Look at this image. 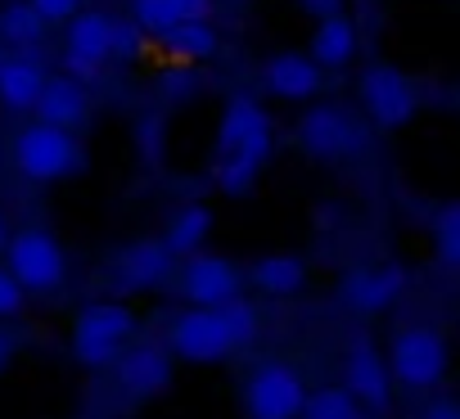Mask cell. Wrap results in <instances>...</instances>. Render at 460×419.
<instances>
[{"label":"cell","mask_w":460,"mask_h":419,"mask_svg":"<svg viewBox=\"0 0 460 419\" xmlns=\"http://www.w3.org/2000/svg\"><path fill=\"white\" fill-rule=\"evenodd\" d=\"M258 334V311L253 302L244 298H230L221 307H194L185 311L172 334H167V347L172 356L181 361H194V365H212V361H226L230 352L249 347Z\"/></svg>","instance_id":"obj_1"},{"label":"cell","mask_w":460,"mask_h":419,"mask_svg":"<svg viewBox=\"0 0 460 419\" xmlns=\"http://www.w3.org/2000/svg\"><path fill=\"white\" fill-rule=\"evenodd\" d=\"M14 167H19L28 180L50 185V180L77 176V171L86 167V153H82V144L73 140V131L32 122V127H23L19 140H14Z\"/></svg>","instance_id":"obj_2"},{"label":"cell","mask_w":460,"mask_h":419,"mask_svg":"<svg viewBox=\"0 0 460 419\" xmlns=\"http://www.w3.org/2000/svg\"><path fill=\"white\" fill-rule=\"evenodd\" d=\"M271 118L262 113V104L235 95L221 113V131H217V162H244V167H267L271 158Z\"/></svg>","instance_id":"obj_3"},{"label":"cell","mask_w":460,"mask_h":419,"mask_svg":"<svg viewBox=\"0 0 460 419\" xmlns=\"http://www.w3.org/2000/svg\"><path fill=\"white\" fill-rule=\"evenodd\" d=\"M5 258H10V275L23 293H50L68 275V258H64L59 240L41 226H23L19 235H10Z\"/></svg>","instance_id":"obj_4"},{"label":"cell","mask_w":460,"mask_h":419,"mask_svg":"<svg viewBox=\"0 0 460 419\" xmlns=\"http://www.w3.org/2000/svg\"><path fill=\"white\" fill-rule=\"evenodd\" d=\"M131 334H136V311H127L122 302H95L73 325V352L86 365H109L122 356V343Z\"/></svg>","instance_id":"obj_5"},{"label":"cell","mask_w":460,"mask_h":419,"mask_svg":"<svg viewBox=\"0 0 460 419\" xmlns=\"http://www.w3.org/2000/svg\"><path fill=\"white\" fill-rule=\"evenodd\" d=\"M303 401H307V388H303V374L294 365L267 361L249 374V388H244L249 419H298Z\"/></svg>","instance_id":"obj_6"},{"label":"cell","mask_w":460,"mask_h":419,"mask_svg":"<svg viewBox=\"0 0 460 419\" xmlns=\"http://www.w3.org/2000/svg\"><path fill=\"white\" fill-rule=\"evenodd\" d=\"M361 104H366V113H370L375 127L397 131V127H406L415 118L420 91H415V82L406 73H397L388 64H375V68L361 73Z\"/></svg>","instance_id":"obj_7"},{"label":"cell","mask_w":460,"mask_h":419,"mask_svg":"<svg viewBox=\"0 0 460 419\" xmlns=\"http://www.w3.org/2000/svg\"><path fill=\"white\" fill-rule=\"evenodd\" d=\"M388 365H393L397 383H406V388H433L447 374V343H442V334H433L424 325H411V329L393 334Z\"/></svg>","instance_id":"obj_8"},{"label":"cell","mask_w":460,"mask_h":419,"mask_svg":"<svg viewBox=\"0 0 460 419\" xmlns=\"http://www.w3.org/2000/svg\"><path fill=\"white\" fill-rule=\"evenodd\" d=\"M361 140H366L361 127H357L343 109H334V104H316V109L303 113V122H298V144H303L312 158H321V162H339V158L357 153Z\"/></svg>","instance_id":"obj_9"},{"label":"cell","mask_w":460,"mask_h":419,"mask_svg":"<svg viewBox=\"0 0 460 419\" xmlns=\"http://www.w3.org/2000/svg\"><path fill=\"white\" fill-rule=\"evenodd\" d=\"M244 289V271L226 258H203L194 253L190 266H185V298L194 307H221L230 298H240Z\"/></svg>","instance_id":"obj_10"},{"label":"cell","mask_w":460,"mask_h":419,"mask_svg":"<svg viewBox=\"0 0 460 419\" xmlns=\"http://www.w3.org/2000/svg\"><path fill=\"white\" fill-rule=\"evenodd\" d=\"M343 392L357 401V406H370V410H384L388 406V365L379 356V347L370 338H357L352 352H348V365H343Z\"/></svg>","instance_id":"obj_11"},{"label":"cell","mask_w":460,"mask_h":419,"mask_svg":"<svg viewBox=\"0 0 460 419\" xmlns=\"http://www.w3.org/2000/svg\"><path fill=\"white\" fill-rule=\"evenodd\" d=\"M32 109H37V118H41L46 127L73 131V127L86 122L91 100H86V86H82V82H73V77H46V86H41V95H37Z\"/></svg>","instance_id":"obj_12"},{"label":"cell","mask_w":460,"mask_h":419,"mask_svg":"<svg viewBox=\"0 0 460 419\" xmlns=\"http://www.w3.org/2000/svg\"><path fill=\"white\" fill-rule=\"evenodd\" d=\"M262 82H267V91L280 95V100H312V95L321 91V68H316L307 55L285 50V55H271V59H267Z\"/></svg>","instance_id":"obj_13"},{"label":"cell","mask_w":460,"mask_h":419,"mask_svg":"<svg viewBox=\"0 0 460 419\" xmlns=\"http://www.w3.org/2000/svg\"><path fill=\"white\" fill-rule=\"evenodd\" d=\"M172 275V253L158 244V240H140L131 244L122 258H118V284L131 293V289H154Z\"/></svg>","instance_id":"obj_14"},{"label":"cell","mask_w":460,"mask_h":419,"mask_svg":"<svg viewBox=\"0 0 460 419\" xmlns=\"http://www.w3.org/2000/svg\"><path fill=\"white\" fill-rule=\"evenodd\" d=\"M357 55V23L348 14H330L316 23L312 32V46H307V59L316 68H343L348 59Z\"/></svg>","instance_id":"obj_15"},{"label":"cell","mask_w":460,"mask_h":419,"mask_svg":"<svg viewBox=\"0 0 460 419\" xmlns=\"http://www.w3.org/2000/svg\"><path fill=\"white\" fill-rule=\"evenodd\" d=\"M109 41H113V19L91 10V14H73L68 19V50L64 55H77L86 64H104L109 59Z\"/></svg>","instance_id":"obj_16"},{"label":"cell","mask_w":460,"mask_h":419,"mask_svg":"<svg viewBox=\"0 0 460 419\" xmlns=\"http://www.w3.org/2000/svg\"><path fill=\"white\" fill-rule=\"evenodd\" d=\"M118 379L131 397H154L163 383H167V352L163 347H136L122 356L118 365Z\"/></svg>","instance_id":"obj_17"},{"label":"cell","mask_w":460,"mask_h":419,"mask_svg":"<svg viewBox=\"0 0 460 419\" xmlns=\"http://www.w3.org/2000/svg\"><path fill=\"white\" fill-rule=\"evenodd\" d=\"M46 86V73L32 59H0V104L5 109H32Z\"/></svg>","instance_id":"obj_18"},{"label":"cell","mask_w":460,"mask_h":419,"mask_svg":"<svg viewBox=\"0 0 460 419\" xmlns=\"http://www.w3.org/2000/svg\"><path fill=\"white\" fill-rule=\"evenodd\" d=\"M208 231H212V207L194 203V207H185V213L172 217V226H167V235H163L158 244H163L172 258H194V253L203 249Z\"/></svg>","instance_id":"obj_19"},{"label":"cell","mask_w":460,"mask_h":419,"mask_svg":"<svg viewBox=\"0 0 460 419\" xmlns=\"http://www.w3.org/2000/svg\"><path fill=\"white\" fill-rule=\"evenodd\" d=\"M249 280H253L262 293H276V298H285V293H298V289L307 284V266H303L298 258H280V253H271V258L253 262Z\"/></svg>","instance_id":"obj_20"},{"label":"cell","mask_w":460,"mask_h":419,"mask_svg":"<svg viewBox=\"0 0 460 419\" xmlns=\"http://www.w3.org/2000/svg\"><path fill=\"white\" fill-rule=\"evenodd\" d=\"M402 284H406V275H402L397 266H388V271H361V275L348 284V298H352L361 311H379L384 302H393V298L402 293Z\"/></svg>","instance_id":"obj_21"},{"label":"cell","mask_w":460,"mask_h":419,"mask_svg":"<svg viewBox=\"0 0 460 419\" xmlns=\"http://www.w3.org/2000/svg\"><path fill=\"white\" fill-rule=\"evenodd\" d=\"M163 46L172 59L181 64H194V59H212L217 55V32L208 23H176L163 32Z\"/></svg>","instance_id":"obj_22"},{"label":"cell","mask_w":460,"mask_h":419,"mask_svg":"<svg viewBox=\"0 0 460 419\" xmlns=\"http://www.w3.org/2000/svg\"><path fill=\"white\" fill-rule=\"evenodd\" d=\"M298 419H361V406L343 388H321V392H307Z\"/></svg>","instance_id":"obj_23"},{"label":"cell","mask_w":460,"mask_h":419,"mask_svg":"<svg viewBox=\"0 0 460 419\" xmlns=\"http://www.w3.org/2000/svg\"><path fill=\"white\" fill-rule=\"evenodd\" d=\"M0 32H5V41H14V46H32V41H41L46 23L32 14V5H10L5 14H0Z\"/></svg>","instance_id":"obj_24"},{"label":"cell","mask_w":460,"mask_h":419,"mask_svg":"<svg viewBox=\"0 0 460 419\" xmlns=\"http://www.w3.org/2000/svg\"><path fill=\"white\" fill-rule=\"evenodd\" d=\"M131 23H136L140 32L163 37L167 28H176V14H172L167 0H131Z\"/></svg>","instance_id":"obj_25"},{"label":"cell","mask_w":460,"mask_h":419,"mask_svg":"<svg viewBox=\"0 0 460 419\" xmlns=\"http://www.w3.org/2000/svg\"><path fill=\"white\" fill-rule=\"evenodd\" d=\"M438 258H442V266L460 262V207L456 203H447L438 217Z\"/></svg>","instance_id":"obj_26"},{"label":"cell","mask_w":460,"mask_h":419,"mask_svg":"<svg viewBox=\"0 0 460 419\" xmlns=\"http://www.w3.org/2000/svg\"><path fill=\"white\" fill-rule=\"evenodd\" d=\"M28 5H32V14L41 23H68L82 10V0H28Z\"/></svg>","instance_id":"obj_27"},{"label":"cell","mask_w":460,"mask_h":419,"mask_svg":"<svg viewBox=\"0 0 460 419\" xmlns=\"http://www.w3.org/2000/svg\"><path fill=\"white\" fill-rule=\"evenodd\" d=\"M109 55H118V59H136V55H140V28H136V23H113Z\"/></svg>","instance_id":"obj_28"},{"label":"cell","mask_w":460,"mask_h":419,"mask_svg":"<svg viewBox=\"0 0 460 419\" xmlns=\"http://www.w3.org/2000/svg\"><path fill=\"white\" fill-rule=\"evenodd\" d=\"M23 289L14 284V275L10 271H0V320H10V316H19L23 311Z\"/></svg>","instance_id":"obj_29"},{"label":"cell","mask_w":460,"mask_h":419,"mask_svg":"<svg viewBox=\"0 0 460 419\" xmlns=\"http://www.w3.org/2000/svg\"><path fill=\"white\" fill-rule=\"evenodd\" d=\"M167 5H172L176 23H208V14H212V0H167Z\"/></svg>","instance_id":"obj_30"},{"label":"cell","mask_w":460,"mask_h":419,"mask_svg":"<svg viewBox=\"0 0 460 419\" xmlns=\"http://www.w3.org/2000/svg\"><path fill=\"white\" fill-rule=\"evenodd\" d=\"M298 5H303L307 14H316V23H321V19H330V14H343V10H339L343 0H298Z\"/></svg>","instance_id":"obj_31"},{"label":"cell","mask_w":460,"mask_h":419,"mask_svg":"<svg viewBox=\"0 0 460 419\" xmlns=\"http://www.w3.org/2000/svg\"><path fill=\"white\" fill-rule=\"evenodd\" d=\"M424 419H460V406H456V401H433V406L424 410Z\"/></svg>","instance_id":"obj_32"},{"label":"cell","mask_w":460,"mask_h":419,"mask_svg":"<svg viewBox=\"0 0 460 419\" xmlns=\"http://www.w3.org/2000/svg\"><path fill=\"white\" fill-rule=\"evenodd\" d=\"M10 356H14V338H10V334H0V370L10 365Z\"/></svg>","instance_id":"obj_33"},{"label":"cell","mask_w":460,"mask_h":419,"mask_svg":"<svg viewBox=\"0 0 460 419\" xmlns=\"http://www.w3.org/2000/svg\"><path fill=\"white\" fill-rule=\"evenodd\" d=\"M5 244H10V226H5V217H0V253H5Z\"/></svg>","instance_id":"obj_34"}]
</instances>
